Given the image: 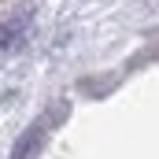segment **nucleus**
I'll return each instance as SVG.
<instances>
[{
	"label": "nucleus",
	"mask_w": 159,
	"mask_h": 159,
	"mask_svg": "<svg viewBox=\"0 0 159 159\" xmlns=\"http://www.w3.org/2000/svg\"><path fill=\"white\" fill-rule=\"evenodd\" d=\"M44 137H48V126H44V122L26 126V129H22V137H19V141H15V148H11V159H37L41 148H44Z\"/></svg>",
	"instance_id": "obj_1"
}]
</instances>
